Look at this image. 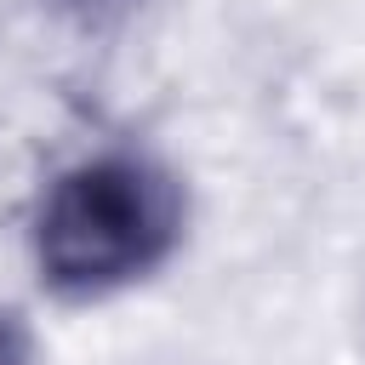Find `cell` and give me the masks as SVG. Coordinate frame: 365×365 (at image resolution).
Segmentation results:
<instances>
[{"label": "cell", "mask_w": 365, "mask_h": 365, "mask_svg": "<svg viewBox=\"0 0 365 365\" xmlns=\"http://www.w3.org/2000/svg\"><path fill=\"white\" fill-rule=\"evenodd\" d=\"M40 6L63 23H80V29H108L114 17L131 11V0H40Z\"/></svg>", "instance_id": "2"}, {"label": "cell", "mask_w": 365, "mask_h": 365, "mask_svg": "<svg viewBox=\"0 0 365 365\" xmlns=\"http://www.w3.org/2000/svg\"><path fill=\"white\" fill-rule=\"evenodd\" d=\"M0 365H34V336L11 308H0Z\"/></svg>", "instance_id": "3"}, {"label": "cell", "mask_w": 365, "mask_h": 365, "mask_svg": "<svg viewBox=\"0 0 365 365\" xmlns=\"http://www.w3.org/2000/svg\"><path fill=\"white\" fill-rule=\"evenodd\" d=\"M188 234L182 177L131 143L74 154L29 205V262L57 302H103L154 279Z\"/></svg>", "instance_id": "1"}]
</instances>
